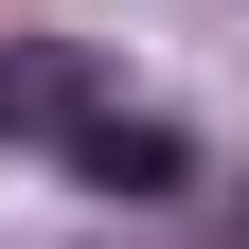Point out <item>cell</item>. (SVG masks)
<instances>
[{
  "mask_svg": "<svg viewBox=\"0 0 249 249\" xmlns=\"http://www.w3.org/2000/svg\"><path fill=\"white\" fill-rule=\"evenodd\" d=\"M89 178L107 196H178V124H89Z\"/></svg>",
  "mask_w": 249,
  "mask_h": 249,
  "instance_id": "cell-1",
  "label": "cell"
}]
</instances>
